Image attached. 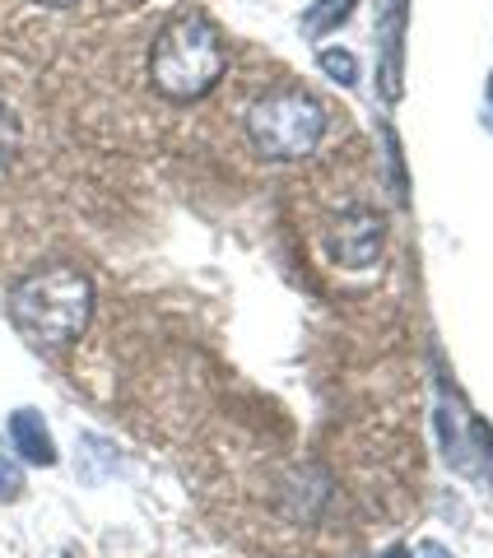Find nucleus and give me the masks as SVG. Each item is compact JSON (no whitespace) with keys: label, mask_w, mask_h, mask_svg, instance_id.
<instances>
[{"label":"nucleus","mask_w":493,"mask_h":558,"mask_svg":"<svg viewBox=\"0 0 493 558\" xmlns=\"http://www.w3.org/2000/svg\"><path fill=\"white\" fill-rule=\"evenodd\" d=\"M326 135V108L322 98L298 89V84H279V89L261 94L246 108V140L261 159L270 163H298L322 145Z\"/></svg>","instance_id":"nucleus-3"},{"label":"nucleus","mask_w":493,"mask_h":558,"mask_svg":"<svg viewBox=\"0 0 493 558\" xmlns=\"http://www.w3.org/2000/svg\"><path fill=\"white\" fill-rule=\"evenodd\" d=\"M24 494V461L14 457L10 442H0V502H14Z\"/></svg>","instance_id":"nucleus-8"},{"label":"nucleus","mask_w":493,"mask_h":558,"mask_svg":"<svg viewBox=\"0 0 493 558\" xmlns=\"http://www.w3.org/2000/svg\"><path fill=\"white\" fill-rule=\"evenodd\" d=\"M224 80L219 28L201 10H182L158 28L149 47V84L168 102H201Z\"/></svg>","instance_id":"nucleus-2"},{"label":"nucleus","mask_w":493,"mask_h":558,"mask_svg":"<svg viewBox=\"0 0 493 558\" xmlns=\"http://www.w3.org/2000/svg\"><path fill=\"white\" fill-rule=\"evenodd\" d=\"M10 322L38 349H70L94 322V284L75 266H43L10 289Z\"/></svg>","instance_id":"nucleus-1"},{"label":"nucleus","mask_w":493,"mask_h":558,"mask_svg":"<svg viewBox=\"0 0 493 558\" xmlns=\"http://www.w3.org/2000/svg\"><path fill=\"white\" fill-rule=\"evenodd\" d=\"M489 102H493V75H489Z\"/></svg>","instance_id":"nucleus-11"},{"label":"nucleus","mask_w":493,"mask_h":558,"mask_svg":"<svg viewBox=\"0 0 493 558\" xmlns=\"http://www.w3.org/2000/svg\"><path fill=\"white\" fill-rule=\"evenodd\" d=\"M386 558H452L443 545H424V549H419V554H386Z\"/></svg>","instance_id":"nucleus-9"},{"label":"nucleus","mask_w":493,"mask_h":558,"mask_svg":"<svg viewBox=\"0 0 493 558\" xmlns=\"http://www.w3.org/2000/svg\"><path fill=\"white\" fill-rule=\"evenodd\" d=\"M10 447H14V457L28 465H57V442H51V433H47V418L28 405L10 414Z\"/></svg>","instance_id":"nucleus-5"},{"label":"nucleus","mask_w":493,"mask_h":558,"mask_svg":"<svg viewBox=\"0 0 493 558\" xmlns=\"http://www.w3.org/2000/svg\"><path fill=\"white\" fill-rule=\"evenodd\" d=\"M386 247V219L373 205H349L330 219L326 229V256L340 270H373Z\"/></svg>","instance_id":"nucleus-4"},{"label":"nucleus","mask_w":493,"mask_h":558,"mask_svg":"<svg viewBox=\"0 0 493 558\" xmlns=\"http://www.w3.org/2000/svg\"><path fill=\"white\" fill-rule=\"evenodd\" d=\"M316 61H322V70L336 84H345V89H354L359 84V57L354 51H345V47H322L316 51Z\"/></svg>","instance_id":"nucleus-7"},{"label":"nucleus","mask_w":493,"mask_h":558,"mask_svg":"<svg viewBox=\"0 0 493 558\" xmlns=\"http://www.w3.org/2000/svg\"><path fill=\"white\" fill-rule=\"evenodd\" d=\"M33 5H47V10H70L75 0H33Z\"/></svg>","instance_id":"nucleus-10"},{"label":"nucleus","mask_w":493,"mask_h":558,"mask_svg":"<svg viewBox=\"0 0 493 558\" xmlns=\"http://www.w3.org/2000/svg\"><path fill=\"white\" fill-rule=\"evenodd\" d=\"M354 10H359V0H316L303 14V38H326V33H336Z\"/></svg>","instance_id":"nucleus-6"}]
</instances>
